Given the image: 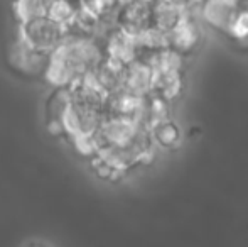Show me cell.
Wrapping results in <instances>:
<instances>
[{
  "label": "cell",
  "mask_w": 248,
  "mask_h": 247,
  "mask_svg": "<svg viewBox=\"0 0 248 247\" xmlns=\"http://www.w3.org/2000/svg\"><path fill=\"white\" fill-rule=\"evenodd\" d=\"M149 2H155V0H149Z\"/></svg>",
  "instance_id": "obj_17"
},
{
  "label": "cell",
  "mask_w": 248,
  "mask_h": 247,
  "mask_svg": "<svg viewBox=\"0 0 248 247\" xmlns=\"http://www.w3.org/2000/svg\"><path fill=\"white\" fill-rule=\"evenodd\" d=\"M139 48V58H150L159 51L169 48V39H167V33L157 29L155 26H149L144 31L135 36Z\"/></svg>",
  "instance_id": "obj_11"
},
{
  "label": "cell",
  "mask_w": 248,
  "mask_h": 247,
  "mask_svg": "<svg viewBox=\"0 0 248 247\" xmlns=\"http://www.w3.org/2000/svg\"><path fill=\"white\" fill-rule=\"evenodd\" d=\"M68 31L58 22L51 20L47 16H39L24 24H19L17 37L22 39L27 46L43 53H51L66 37Z\"/></svg>",
  "instance_id": "obj_2"
},
{
  "label": "cell",
  "mask_w": 248,
  "mask_h": 247,
  "mask_svg": "<svg viewBox=\"0 0 248 247\" xmlns=\"http://www.w3.org/2000/svg\"><path fill=\"white\" fill-rule=\"evenodd\" d=\"M154 68L145 58H137L125 66L124 88L135 95L145 97L152 92Z\"/></svg>",
  "instance_id": "obj_9"
},
{
  "label": "cell",
  "mask_w": 248,
  "mask_h": 247,
  "mask_svg": "<svg viewBox=\"0 0 248 247\" xmlns=\"http://www.w3.org/2000/svg\"><path fill=\"white\" fill-rule=\"evenodd\" d=\"M103 54L107 58L128 65L139 58V48L134 34H128L127 31L113 26V29L107 34L103 43Z\"/></svg>",
  "instance_id": "obj_8"
},
{
  "label": "cell",
  "mask_w": 248,
  "mask_h": 247,
  "mask_svg": "<svg viewBox=\"0 0 248 247\" xmlns=\"http://www.w3.org/2000/svg\"><path fill=\"white\" fill-rule=\"evenodd\" d=\"M47 56L49 53H43L34 48L27 46L22 39L17 37L16 43L9 49V63L19 75L24 76H44L47 66Z\"/></svg>",
  "instance_id": "obj_3"
},
{
  "label": "cell",
  "mask_w": 248,
  "mask_h": 247,
  "mask_svg": "<svg viewBox=\"0 0 248 247\" xmlns=\"http://www.w3.org/2000/svg\"><path fill=\"white\" fill-rule=\"evenodd\" d=\"M184 92V73L183 71H155L154 69L152 92L154 95L162 97L172 103Z\"/></svg>",
  "instance_id": "obj_10"
},
{
  "label": "cell",
  "mask_w": 248,
  "mask_h": 247,
  "mask_svg": "<svg viewBox=\"0 0 248 247\" xmlns=\"http://www.w3.org/2000/svg\"><path fill=\"white\" fill-rule=\"evenodd\" d=\"M103 56V48L95 37L68 33L47 56L44 76L54 86L66 88L92 73Z\"/></svg>",
  "instance_id": "obj_1"
},
{
  "label": "cell",
  "mask_w": 248,
  "mask_h": 247,
  "mask_svg": "<svg viewBox=\"0 0 248 247\" xmlns=\"http://www.w3.org/2000/svg\"><path fill=\"white\" fill-rule=\"evenodd\" d=\"M184 3H186L187 7H189V9H194V7H199L201 5L202 2H204V0H183Z\"/></svg>",
  "instance_id": "obj_16"
},
{
  "label": "cell",
  "mask_w": 248,
  "mask_h": 247,
  "mask_svg": "<svg viewBox=\"0 0 248 247\" xmlns=\"http://www.w3.org/2000/svg\"><path fill=\"white\" fill-rule=\"evenodd\" d=\"M149 132L154 144L162 149H176L183 142V132L172 119H167L164 122L154 125Z\"/></svg>",
  "instance_id": "obj_12"
},
{
  "label": "cell",
  "mask_w": 248,
  "mask_h": 247,
  "mask_svg": "<svg viewBox=\"0 0 248 247\" xmlns=\"http://www.w3.org/2000/svg\"><path fill=\"white\" fill-rule=\"evenodd\" d=\"M152 2L149 0H125L120 3L113 16V24L128 34L137 36L140 31L150 26Z\"/></svg>",
  "instance_id": "obj_4"
},
{
  "label": "cell",
  "mask_w": 248,
  "mask_h": 247,
  "mask_svg": "<svg viewBox=\"0 0 248 247\" xmlns=\"http://www.w3.org/2000/svg\"><path fill=\"white\" fill-rule=\"evenodd\" d=\"M24 247H52L49 242L46 241H39V239H34V241H29Z\"/></svg>",
  "instance_id": "obj_15"
},
{
  "label": "cell",
  "mask_w": 248,
  "mask_h": 247,
  "mask_svg": "<svg viewBox=\"0 0 248 247\" xmlns=\"http://www.w3.org/2000/svg\"><path fill=\"white\" fill-rule=\"evenodd\" d=\"M242 7V0H204L199 5V16L211 29L228 33L236 12Z\"/></svg>",
  "instance_id": "obj_6"
},
{
  "label": "cell",
  "mask_w": 248,
  "mask_h": 247,
  "mask_svg": "<svg viewBox=\"0 0 248 247\" xmlns=\"http://www.w3.org/2000/svg\"><path fill=\"white\" fill-rule=\"evenodd\" d=\"M226 34L238 43H248V7H240Z\"/></svg>",
  "instance_id": "obj_14"
},
{
  "label": "cell",
  "mask_w": 248,
  "mask_h": 247,
  "mask_svg": "<svg viewBox=\"0 0 248 247\" xmlns=\"http://www.w3.org/2000/svg\"><path fill=\"white\" fill-rule=\"evenodd\" d=\"M46 10V0H14L12 14L17 24H24L31 19L44 16Z\"/></svg>",
  "instance_id": "obj_13"
},
{
  "label": "cell",
  "mask_w": 248,
  "mask_h": 247,
  "mask_svg": "<svg viewBox=\"0 0 248 247\" xmlns=\"http://www.w3.org/2000/svg\"><path fill=\"white\" fill-rule=\"evenodd\" d=\"M167 39H169L170 49L179 53L183 58H187L196 53L202 43V29L196 17H194V14H191L187 19L177 24L170 33H167Z\"/></svg>",
  "instance_id": "obj_5"
},
{
  "label": "cell",
  "mask_w": 248,
  "mask_h": 247,
  "mask_svg": "<svg viewBox=\"0 0 248 247\" xmlns=\"http://www.w3.org/2000/svg\"><path fill=\"white\" fill-rule=\"evenodd\" d=\"M191 14H193V9H189L183 0H155L152 2L150 26H155L164 33H170L177 24L187 19Z\"/></svg>",
  "instance_id": "obj_7"
}]
</instances>
